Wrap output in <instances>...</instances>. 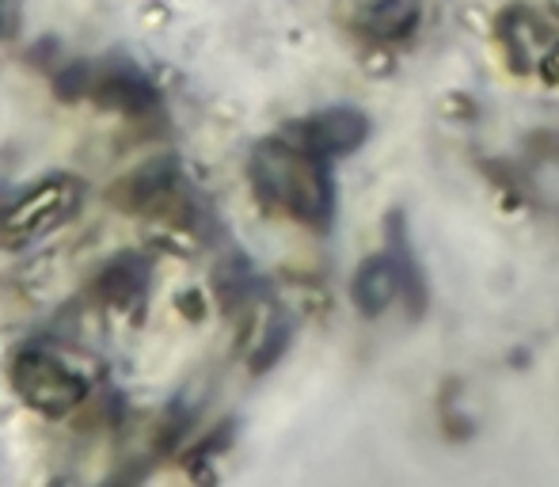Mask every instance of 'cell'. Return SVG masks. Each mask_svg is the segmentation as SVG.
<instances>
[{
	"label": "cell",
	"mask_w": 559,
	"mask_h": 487,
	"mask_svg": "<svg viewBox=\"0 0 559 487\" xmlns=\"http://www.w3.org/2000/svg\"><path fill=\"white\" fill-rule=\"evenodd\" d=\"M145 286H148V266L141 263L138 256H122L118 263L107 266V274L99 278V289H104L107 305H118V309L138 305Z\"/></svg>",
	"instance_id": "7"
},
{
	"label": "cell",
	"mask_w": 559,
	"mask_h": 487,
	"mask_svg": "<svg viewBox=\"0 0 559 487\" xmlns=\"http://www.w3.org/2000/svg\"><path fill=\"white\" fill-rule=\"evenodd\" d=\"M404 286H407L404 263L396 256H377L354 278V301H358V309L366 317H377V312L389 309L392 297L404 294Z\"/></svg>",
	"instance_id": "5"
},
{
	"label": "cell",
	"mask_w": 559,
	"mask_h": 487,
	"mask_svg": "<svg viewBox=\"0 0 559 487\" xmlns=\"http://www.w3.org/2000/svg\"><path fill=\"white\" fill-rule=\"evenodd\" d=\"M297 138H301V145H309L320 156H346L369 138V122L361 111L332 107V111H320L309 122H301Z\"/></svg>",
	"instance_id": "4"
},
{
	"label": "cell",
	"mask_w": 559,
	"mask_h": 487,
	"mask_svg": "<svg viewBox=\"0 0 559 487\" xmlns=\"http://www.w3.org/2000/svg\"><path fill=\"white\" fill-rule=\"evenodd\" d=\"M419 23V4L415 0H377L369 8V31L377 38H404Z\"/></svg>",
	"instance_id": "8"
},
{
	"label": "cell",
	"mask_w": 559,
	"mask_h": 487,
	"mask_svg": "<svg viewBox=\"0 0 559 487\" xmlns=\"http://www.w3.org/2000/svg\"><path fill=\"white\" fill-rule=\"evenodd\" d=\"M251 179L263 202L286 210L289 217L309 225H328L335 210L332 171L328 156L312 153L309 145L289 141H263L251 153Z\"/></svg>",
	"instance_id": "1"
},
{
	"label": "cell",
	"mask_w": 559,
	"mask_h": 487,
	"mask_svg": "<svg viewBox=\"0 0 559 487\" xmlns=\"http://www.w3.org/2000/svg\"><path fill=\"white\" fill-rule=\"evenodd\" d=\"M15 389L43 415H69L88 396V381L66 363L43 355V351L20 355V363H15Z\"/></svg>",
	"instance_id": "3"
},
{
	"label": "cell",
	"mask_w": 559,
	"mask_h": 487,
	"mask_svg": "<svg viewBox=\"0 0 559 487\" xmlns=\"http://www.w3.org/2000/svg\"><path fill=\"white\" fill-rule=\"evenodd\" d=\"M96 96L104 99L107 107L115 111H126V115H145L148 107H156V92L138 69L130 66H115L107 69L104 76L96 81Z\"/></svg>",
	"instance_id": "6"
},
{
	"label": "cell",
	"mask_w": 559,
	"mask_h": 487,
	"mask_svg": "<svg viewBox=\"0 0 559 487\" xmlns=\"http://www.w3.org/2000/svg\"><path fill=\"white\" fill-rule=\"evenodd\" d=\"M84 202V183L76 176H46L23 191L8 210H0V243L23 248L35 243L76 217Z\"/></svg>",
	"instance_id": "2"
}]
</instances>
